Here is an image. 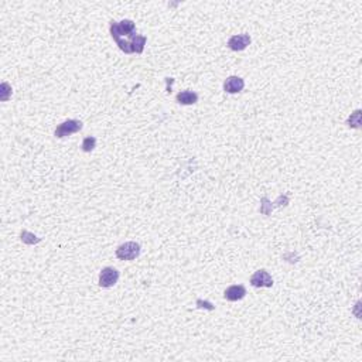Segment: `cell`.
Segmentation results:
<instances>
[{
    "instance_id": "277c9868",
    "label": "cell",
    "mask_w": 362,
    "mask_h": 362,
    "mask_svg": "<svg viewBox=\"0 0 362 362\" xmlns=\"http://www.w3.org/2000/svg\"><path fill=\"white\" fill-rule=\"evenodd\" d=\"M119 280V272L115 267H103L99 273V286L103 289L113 288Z\"/></svg>"
},
{
    "instance_id": "8fae6325",
    "label": "cell",
    "mask_w": 362,
    "mask_h": 362,
    "mask_svg": "<svg viewBox=\"0 0 362 362\" xmlns=\"http://www.w3.org/2000/svg\"><path fill=\"white\" fill-rule=\"evenodd\" d=\"M81 147H82V150H84L85 153H91L92 150L97 147V139L94 138V136H88V138L84 139Z\"/></svg>"
},
{
    "instance_id": "4fadbf2b",
    "label": "cell",
    "mask_w": 362,
    "mask_h": 362,
    "mask_svg": "<svg viewBox=\"0 0 362 362\" xmlns=\"http://www.w3.org/2000/svg\"><path fill=\"white\" fill-rule=\"evenodd\" d=\"M197 304H198V307L202 309V307H205V309H208V310H214V306L211 303H208V301H202V300H197Z\"/></svg>"
},
{
    "instance_id": "7a4b0ae2",
    "label": "cell",
    "mask_w": 362,
    "mask_h": 362,
    "mask_svg": "<svg viewBox=\"0 0 362 362\" xmlns=\"http://www.w3.org/2000/svg\"><path fill=\"white\" fill-rule=\"evenodd\" d=\"M115 255L119 261H135L140 255V245L133 241L125 242L116 249Z\"/></svg>"
},
{
    "instance_id": "7c38bea8",
    "label": "cell",
    "mask_w": 362,
    "mask_h": 362,
    "mask_svg": "<svg viewBox=\"0 0 362 362\" xmlns=\"http://www.w3.org/2000/svg\"><path fill=\"white\" fill-rule=\"evenodd\" d=\"M1 95H0V98H1V100H7L9 99V97L12 95V89H10V87H9V84H6V82H3L1 84Z\"/></svg>"
},
{
    "instance_id": "6da1fadb",
    "label": "cell",
    "mask_w": 362,
    "mask_h": 362,
    "mask_svg": "<svg viewBox=\"0 0 362 362\" xmlns=\"http://www.w3.org/2000/svg\"><path fill=\"white\" fill-rule=\"evenodd\" d=\"M135 31H136V27L132 20H122L119 23H116V22L111 23V36L113 37V40H118L122 36H127L130 38L136 37Z\"/></svg>"
},
{
    "instance_id": "ba28073f",
    "label": "cell",
    "mask_w": 362,
    "mask_h": 362,
    "mask_svg": "<svg viewBox=\"0 0 362 362\" xmlns=\"http://www.w3.org/2000/svg\"><path fill=\"white\" fill-rule=\"evenodd\" d=\"M246 296V289L243 288L242 285H234V286H229V288L225 290L224 297L228 301H238V300H242Z\"/></svg>"
},
{
    "instance_id": "8992f818",
    "label": "cell",
    "mask_w": 362,
    "mask_h": 362,
    "mask_svg": "<svg viewBox=\"0 0 362 362\" xmlns=\"http://www.w3.org/2000/svg\"><path fill=\"white\" fill-rule=\"evenodd\" d=\"M249 44V34H237L228 40V47L232 51H243Z\"/></svg>"
},
{
    "instance_id": "9c48e42d",
    "label": "cell",
    "mask_w": 362,
    "mask_h": 362,
    "mask_svg": "<svg viewBox=\"0 0 362 362\" xmlns=\"http://www.w3.org/2000/svg\"><path fill=\"white\" fill-rule=\"evenodd\" d=\"M175 100L181 105H194L198 102V95L194 91H181L177 94Z\"/></svg>"
},
{
    "instance_id": "30bf717a",
    "label": "cell",
    "mask_w": 362,
    "mask_h": 362,
    "mask_svg": "<svg viewBox=\"0 0 362 362\" xmlns=\"http://www.w3.org/2000/svg\"><path fill=\"white\" fill-rule=\"evenodd\" d=\"M347 125L350 127H355V129H360L361 127V111H355L354 113H351V116L347 121Z\"/></svg>"
},
{
    "instance_id": "52a82bcc",
    "label": "cell",
    "mask_w": 362,
    "mask_h": 362,
    "mask_svg": "<svg viewBox=\"0 0 362 362\" xmlns=\"http://www.w3.org/2000/svg\"><path fill=\"white\" fill-rule=\"evenodd\" d=\"M245 88V81L241 76H228L224 82L225 92L228 94H238Z\"/></svg>"
},
{
    "instance_id": "5b68a950",
    "label": "cell",
    "mask_w": 362,
    "mask_h": 362,
    "mask_svg": "<svg viewBox=\"0 0 362 362\" xmlns=\"http://www.w3.org/2000/svg\"><path fill=\"white\" fill-rule=\"evenodd\" d=\"M250 285L253 288H272L273 286V279L269 275L267 270L261 269L256 270L253 275L250 276Z\"/></svg>"
},
{
    "instance_id": "3957f363",
    "label": "cell",
    "mask_w": 362,
    "mask_h": 362,
    "mask_svg": "<svg viewBox=\"0 0 362 362\" xmlns=\"http://www.w3.org/2000/svg\"><path fill=\"white\" fill-rule=\"evenodd\" d=\"M82 129V122L81 121H76V119H68L63 122L61 125L57 126L54 135L55 138L61 139V138H67L70 135H74L76 132H79Z\"/></svg>"
}]
</instances>
